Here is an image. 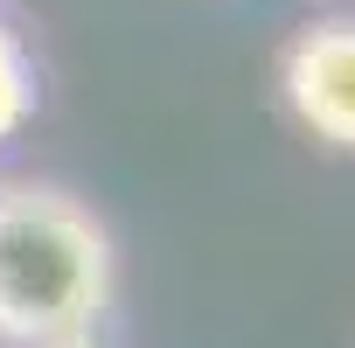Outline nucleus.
I'll use <instances>...</instances> for the list:
<instances>
[{
  "label": "nucleus",
  "mask_w": 355,
  "mask_h": 348,
  "mask_svg": "<svg viewBox=\"0 0 355 348\" xmlns=\"http://www.w3.org/2000/svg\"><path fill=\"white\" fill-rule=\"evenodd\" d=\"M35 119V63L21 49V35L0 21V139H15Z\"/></svg>",
  "instance_id": "obj_3"
},
{
  "label": "nucleus",
  "mask_w": 355,
  "mask_h": 348,
  "mask_svg": "<svg viewBox=\"0 0 355 348\" xmlns=\"http://www.w3.org/2000/svg\"><path fill=\"white\" fill-rule=\"evenodd\" d=\"M112 237L105 223L35 182L0 189V341L8 348H91L112 306Z\"/></svg>",
  "instance_id": "obj_1"
},
{
  "label": "nucleus",
  "mask_w": 355,
  "mask_h": 348,
  "mask_svg": "<svg viewBox=\"0 0 355 348\" xmlns=\"http://www.w3.org/2000/svg\"><path fill=\"white\" fill-rule=\"evenodd\" d=\"M279 91L313 139L355 153V15L300 28L279 56Z\"/></svg>",
  "instance_id": "obj_2"
}]
</instances>
